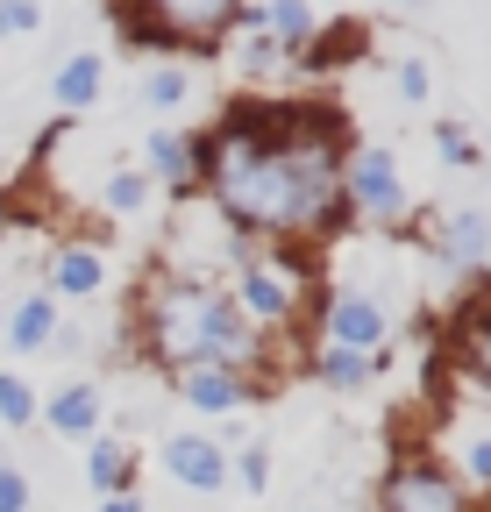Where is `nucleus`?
<instances>
[{
  "label": "nucleus",
  "instance_id": "obj_1",
  "mask_svg": "<svg viewBox=\"0 0 491 512\" xmlns=\"http://www.w3.org/2000/svg\"><path fill=\"white\" fill-rule=\"evenodd\" d=\"M342 114L321 100H235L200 136V192L242 242L314 249L349 228Z\"/></svg>",
  "mask_w": 491,
  "mask_h": 512
},
{
  "label": "nucleus",
  "instance_id": "obj_2",
  "mask_svg": "<svg viewBox=\"0 0 491 512\" xmlns=\"http://www.w3.org/2000/svg\"><path fill=\"white\" fill-rule=\"evenodd\" d=\"M136 342L164 377L186 363H221L257 384H271V349H278L264 328L242 320L228 285L200 271H150L136 285Z\"/></svg>",
  "mask_w": 491,
  "mask_h": 512
},
{
  "label": "nucleus",
  "instance_id": "obj_3",
  "mask_svg": "<svg viewBox=\"0 0 491 512\" xmlns=\"http://www.w3.org/2000/svg\"><path fill=\"white\" fill-rule=\"evenodd\" d=\"M221 285H228V299L242 306V320L264 328L271 342L306 313V299H314V271H306V256H299V249H278V242H235Z\"/></svg>",
  "mask_w": 491,
  "mask_h": 512
},
{
  "label": "nucleus",
  "instance_id": "obj_4",
  "mask_svg": "<svg viewBox=\"0 0 491 512\" xmlns=\"http://www.w3.org/2000/svg\"><path fill=\"white\" fill-rule=\"evenodd\" d=\"M107 15H114L121 43H136V50L214 57L242 15V0H107Z\"/></svg>",
  "mask_w": 491,
  "mask_h": 512
},
{
  "label": "nucleus",
  "instance_id": "obj_5",
  "mask_svg": "<svg viewBox=\"0 0 491 512\" xmlns=\"http://www.w3.org/2000/svg\"><path fill=\"white\" fill-rule=\"evenodd\" d=\"M342 200H349V221H378V228H392V221L413 214L406 171L378 143H349V157H342Z\"/></svg>",
  "mask_w": 491,
  "mask_h": 512
},
{
  "label": "nucleus",
  "instance_id": "obj_6",
  "mask_svg": "<svg viewBox=\"0 0 491 512\" xmlns=\"http://www.w3.org/2000/svg\"><path fill=\"white\" fill-rule=\"evenodd\" d=\"M378 512H477V498L442 456H392L378 477Z\"/></svg>",
  "mask_w": 491,
  "mask_h": 512
},
{
  "label": "nucleus",
  "instance_id": "obj_7",
  "mask_svg": "<svg viewBox=\"0 0 491 512\" xmlns=\"http://www.w3.org/2000/svg\"><path fill=\"white\" fill-rule=\"evenodd\" d=\"M314 342H335V349H363V356H385L392 349V306L363 285H328L321 299V335Z\"/></svg>",
  "mask_w": 491,
  "mask_h": 512
},
{
  "label": "nucleus",
  "instance_id": "obj_8",
  "mask_svg": "<svg viewBox=\"0 0 491 512\" xmlns=\"http://www.w3.org/2000/svg\"><path fill=\"white\" fill-rule=\"evenodd\" d=\"M171 392H178V406L228 420V413H242V406H257L264 384L242 377V370H221V363H186V370H171Z\"/></svg>",
  "mask_w": 491,
  "mask_h": 512
},
{
  "label": "nucleus",
  "instance_id": "obj_9",
  "mask_svg": "<svg viewBox=\"0 0 491 512\" xmlns=\"http://www.w3.org/2000/svg\"><path fill=\"white\" fill-rule=\"evenodd\" d=\"M107 285V242L93 235H65L50 249V264H43V292L50 299H93Z\"/></svg>",
  "mask_w": 491,
  "mask_h": 512
},
{
  "label": "nucleus",
  "instance_id": "obj_10",
  "mask_svg": "<svg viewBox=\"0 0 491 512\" xmlns=\"http://www.w3.org/2000/svg\"><path fill=\"white\" fill-rule=\"evenodd\" d=\"M214 57H228V64H235V79H285V72H292V50L257 22V8H242V15H235V29L221 36V50H214Z\"/></svg>",
  "mask_w": 491,
  "mask_h": 512
},
{
  "label": "nucleus",
  "instance_id": "obj_11",
  "mask_svg": "<svg viewBox=\"0 0 491 512\" xmlns=\"http://www.w3.org/2000/svg\"><path fill=\"white\" fill-rule=\"evenodd\" d=\"M164 477L200 491V498H214V491H228V448L214 434H171L164 441Z\"/></svg>",
  "mask_w": 491,
  "mask_h": 512
},
{
  "label": "nucleus",
  "instance_id": "obj_12",
  "mask_svg": "<svg viewBox=\"0 0 491 512\" xmlns=\"http://www.w3.org/2000/svg\"><path fill=\"white\" fill-rule=\"evenodd\" d=\"M36 420L50 434H65V441H93L100 420H107V399H100L93 377H72V384H57L50 399H36Z\"/></svg>",
  "mask_w": 491,
  "mask_h": 512
},
{
  "label": "nucleus",
  "instance_id": "obj_13",
  "mask_svg": "<svg viewBox=\"0 0 491 512\" xmlns=\"http://www.w3.org/2000/svg\"><path fill=\"white\" fill-rule=\"evenodd\" d=\"M143 164H150V185H171L178 200L200 192V136H186V128H150Z\"/></svg>",
  "mask_w": 491,
  "mask_h": 512
},
{
  "label": "nucleus",
  "instance_id": "obj_14",
  "mask_svg": "<svg viewBox=\"0 0 491 512\" xmlns=\"http://www.w3.org/2000/svg\"><path fill=\"white\" fill-rule=\"evenodd\" d=\"M449 356L463 363V377H484L491 384V285H477L449 313Z\"/></svg>",
  "mask_w": 491,
  "mask_h": 512
},
{
  "label": "nucleus",
  "instance_id": "obj_15",
  "mask_svg": "<svg viewBox=\"0 0 491 512\" xmlns=\"http://www.w3.org/2000/svg\"><path fill=\"white\" fill-rule=\"evenodd\" d=\"M427 242H435V256H442L449 271L477 278V271H484V249H491V214H477V207H463V214H442L435 228H427Z\"/></svg>",
  "mask_w": 491,
  "mask_h": 512
},
{
  "label": "nucleus",
  "instance_id": "obj_16",
  "mask_svg": "<svg viewBox=\"0 0 491 512\" xmlns=\"http://www.w3.org/2000/svg\"><path fill=\"white\" fill-rule=\"evenodd\" d=\"M442 463L463 477L470 498H491V420H484V413H463V420L449 427V456H442Z\"/></svg>",
  "mask_w": 491,
  "mask_h": 512
},
{
  "label": "nucleus",
  "instance_id": "obj_17",
  "mask_svg": "<svg viewBox=\"0 0 491 512\" xmlns=\"http://www.w3.org/2000/svg\"><path fill=\"white\" fill-rule=\"evenodd\" d=\"M57 328H65V313H57V299L36 285V292H22L8 313H0V335H8V349H22V356H36V349H50L57 342Z\"/></svg>",
  "mask_w": 491,
  "mask_h": 512
},
{
  "label": "nucleus",
  "instance_id": "obj_18",
  "mask_svg": "<svg viewBox=\"0 0 491 512\" xmlns=\"http://www.w3.org/2000/svg\"><path fill=\"white\" fill-rule=\"evenodd\" d=\"M306 363H314V377L328 384V392H363V384H378V370H385V356L335 349V342H314V349H306Z\"/></svg>",
  "mask_w": 491,
  "mask_h": 512
},
{
  "label": "nucleus",
  "instance_id": "obj_19",
  "mask_svg": "<svg viewBox=\"0 0 491 512\" xmlns=\"http://www.w3.org/2000/svg\"><path fill=\"white\" fill-rule=\"evenodd\" d=\"M363 50H371V29H363V22H335V29L306 36V50L292 64H306V72H342V64H356Z\"/></svg>",
  "mask_w": 491,
  "mask_h": 512
},
{
  "label": "nucleus",
  "instance_id": "obj_20",
  "mask_svg": "<svg viewBox=\"0 0 491 512\" xmlns=\"http://www.w3.org/2000/svg\"><path fill=\"white\" fill-rule=\"evenodd\" d=\"M100 86H107V57L100 50H72L65 64H57V79H50V93H57L65 114H86L100 100Z\"/></svg>",
  "mask_w": 491,
  "mask_h": 512
},
{
  "label": "nucleus",
  "instance_id": "obj_21",
  "mask_svg": "<svg viewBox=\"0 0 491 512\" xmlns=\"http://www.w3.org/2000/svg\"><path fill=\"white\" fill-rule=\"evenodd\" d=\"M86 484L107 498V491H129L136 484V448L121 441V434H93V448H86Z\"/></svg>",
  "mask_w": 491,
  "mask_h": 512
},
{
  "label": "nucleus",
  "instance_id": "obj_22",
  "mask_svg": "<svg viewBox=\"0 0 491 512\" xmlns=\"http://www.w3.org/2000/svg\"><path fill=\"white\" fill-rule=\"evenodd\" d=\"M257 22H264V29H271V36H278V43L292 50V57L306 50V36L321 29V15H314V0H264V8H257Z\"/></svg>",
  "mask_w": 491,
  "mask_h": 512
},
{
  "label": "nucleus",
  "instance_id": "obj_23",
  "mask_svg": "<svg viewBox=\"0 0 491 512\" xmlns=\"http://www.w3.org/2000/svg\"><path fill=\"white\" fill-rule=\"evenodd\" d=\"M150 171H107V185H100V214H143L150 207Z\"/></svg>",
  "mask_w": 491,
  "mask_h": 512
},
{
  "label": "nucleus",
  "instance_id": "obj_24",
  "mask_svg": "<svg viewBox=\"0 0 491 512\" xmlns=\"http://www.w3.org/2000/svg\"><path fill=\"white\" fill-rule=\"evenodd\" d=\"M36 384L22 377V370H0V427L8 434H22V427H36Z\"/></svg>",
  "mask_w": 491,
  "mask_h": 512
},
{
  "label": "nucleus",
  "instance_id": "obj_25",
  "mask_svg": "<svg viewBox=\"0 0 491 512\" xmlns=\"http://www.w3.org/2000/svg\"><path fill=\"white\" fill-rule=\"evenodd\" d=\"M143 100H150L157 114H178V107L193 100V72H186V64H157V72L143 79Z\"/></svg>",
  "mask_w": 491,
  "mask_h": 512
},
{
  "label": "nucleus",
  "instance_id": "obj_26",
  "mask_svg": "<svg viewBox=\"0 0 491 512\" xmlns=\"http://www.w3.org/2000/svg\"><path fill=\"white\" fill-rule=\"evenodd\" d=\"M228 484H242V491H271V448H264V441L228 448Z\"/></svg>",
  "mask_w": 491,
  "mask_h": 512
},
{
  "label": "nucleus",
  "instance_id": "obj_27",
  "mask_svg": "<svg viewBox=\"0 0 491 512\" xmlns=\"http://www.w3.org/2000/svg\"><path fill=\"white\" fill-rule=\"evenodd\" d=\"M435 157H442L449 171H470V164H477V136H470L463 121H435Z\"/></svg>",
  "mask_w": 491,
  "mask_h": 512
},
{
  "label": "nucleus",
  "instance_id": "obj_28",
  "mask_svg": "<svg viewBox=\"0 0 491 512\" xmlns=\"http://www.w3.org/2000/svg\"><path fill=\"white\" fill-rule=\"evenodd\" d=\"M392 86H399V100H413V107L435 93V79H427V64H420V57H399V64H392Z\"/></svg>",
  "mask_w": 491,
  "mask_h": 512
},
{
  "label": "nucleus",
  "instance_id": "obj_29",
  "mask_svg": "<svg viewBox=\"0 0 491 512\" xmlns=\"http://www.w3.org/2000/svg\"><path fill=\"white\" fill-rule=\"evenodd\" d=\"M43 22V0H0V43L8 36H29Z\"/></svg>",
  "mask_w": 491,
  "mask_h": 512
},
{
  "label": "nucleus",
  "instance_id": "obj_30",
  "mask_svg": "<svg viewBox=\"0 0 491 512\" xmlns=\"http://www.w3.org/2000/svg\"><path fill=\"white\" fill-rule=\"evenodd\" d=\"M0 512H29V477L15 463H0Z\"/></svg>",
  "mask_w": 491,
  "mask_h": 512
},
{
  "label": "nucleus",
  "instance_id": "obj_31",
  "mask_svg": "<svg viewBox=\"0 0 491 512\" xmlns=\"http://www.w3.org/2000/svg\"><path fill=\"white\" fill-rule=\"evenodd\" d=\"M100 512H150V505H143V491L129 484V491H107V498H100Z\"/></svg>",
  "mask_w": 491,
  "mask_h": 512
},
{
  "label": "nucleus",
  "instance_id": "obj_32",
  "mask_svg": "<svg viewBox=\"0 0 491 512\" xmlns=\"http://www.w3.org/2000/svg\"><path fill=\"white\" fill-rule=\"evenodd\" d=\"M0 235H8V200H0Z\"/></svg>",
  "mask_w": 491,
  "mask_h": 512
},
{
  "label": "nucleus",
  "instance_id": "obj_33",
  "mask_svg": "<svg viewBox=\"0 0 491 512\" xmlns=\"http://www.w3.org/2000/svg\"><path fill=\"white\" fill-rule=\"evenodd\" d=\"M399 8H427V0H399Z\"/></svg>",
  "mask_w": 491,
  "mask_h": 512
},
{
  "label": "nucleus",
  "instance_id": "obj_34",
  "mask_svg": "<svg viewBox=\"0 0 491 512\" xmlns=\"http://www.w3.org/2000/svg\"><path fill=\"white\" fill-rule=\"evenodd\" d=\"M484 278H491V249H484Z\"/></svg>",
  "mask_w": 491,
  "mask_h": 512
}]
</instances>
